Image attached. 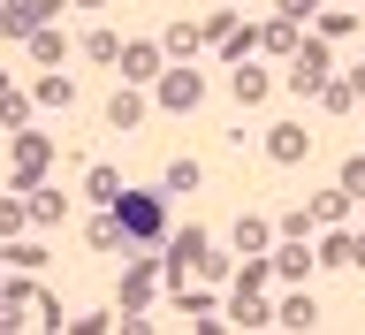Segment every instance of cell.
<instances>
[{"label":"cell","mask_w":365,"mask_h":335,"mask_svg":"<svg viewBox=\"0 0 365 335\" xmlns=\"http://www.w3.org/2000/svg\"><path fill=\"white\" fill-rule=\"evenodd\" d=\"M228 328H274L267 297H259V290H228Z\"/></svg>","instance_id":"obj_9"},{"label":"cell","mask_w":365,"mask_h":335,"mask_svg":"<svg viewBox=\"0 0 365 335\" xmlns=\"http://www.w3.org/2000/svg\"><path fill=\"white\" fill-rule=\"evenodd\" d=\"M335 183L350 191V199H365V153H350V160H342V176H335Z\"/></svg>","instance_id":"obj_27"},{"label":"cell","mask_w":365,"mask_h":335,"mask_svg":"<svg viewBox=\"0 0 365 335\" xmlns=\"http://www.w3.org/2000/svg\"><path fill=\"white\" fill-rule=\"evenodd\" d=\"M46 160H53V137H38V130H16V191H38Z\"/></svg>","instance_id":"obj_4"},{"label":"cell","mask_w":365,"mask_h":335,"mask_svg":"<svg viewBox=\"0 0 365 335\" xmlns=\"http://www.w3.org/2000/svg\"><path fill=\"white\" fill-rule=\"evenodd\" d=\"M312 153V130H304V122H274L267 130V160L274 168H289V160H304Z\"/></svg>","instance_id":"obj_6"},{"label":"cell","mask_w":365,"mask_h":335,"mask_svg":"<svg viewBox=\"0 0 365 335\" xmlns=\"http://www.w3.org/2000/svg\"><path fill=\"white\" fill-rule=\"evenodd\" d=\"M175 305H182L190 320H213V290H182V282H175Z\"/></svg>","instance_id":"obj_26"},{"label":"cell","mask_w":365,"mask_h":335,"mask_svg":"<svg viewBox=\"0 0 365 335\" xmlns=\"http://www.w3.org/2000/svg\"><path fill=\"white\" fill-rule=\"evenodd\" d=\"M31 99H38V91L8 84V99H0V122H8V130H31Z\"/></svg>","instance_id":"obj_22"},{"label":"cell","mask_w":365,"mask_h":335,"mask_svg":"<svg viewBox=\"0 0 365 335\" xmlns=\"http://www.w3.org/2000/svg\"><path fill=\"white\" fill-rule=\"evenodd\" d=\"M46 16H53L46 0H8V16H0V31H8V39H31V31H38Z\"/></svg>","instance_id":"obj_12"},{"label":"cell","mask_w":365,"mask_h":335,"mask_svg":"<svg viewBox=\"0 0 365 335\" xmlns=\"http://www.w3.org/2000/svg\"><path fill=\"white\" fill-rule=\"evenodd\" d=\"M198 160H168V168H160V191H168V199H182V191H198Z\"/></svg>","instance_id":"obj_20"},{"label":"cell","mask_w":365,"mask_h":335,"mask_svg":"<svg viewBox=\"0 0 365 335\" xmlns=\"http://www.w3.org/2000/svg\"><path fill=\"white\" fill-rule=\"evenodd\" d=\"M267 84H274V76H267L259 61H236V69H228V99H236V107H259Z\"/></svg>","instance_id":"obj_8"},{"label":"cell","mask_w":365,"mask_h":335,"mask_svg":"<svg viewBox=\"0 0 365 335\" xmlns=\"http://www.w3.org/2000/svg\"><path fill=\"white\" fill-rule=\"evenodd\" d=\"M274 236H282V221H259V214H244V221H236V251H267Z\"/></svg>","instance_id":"obj_19"},{"label":"cell","mask_w":365,"mask_h":335,"mask_svg":"<svg viewBox=\"0 0 365 335\" xmlns=\"http://www.w3.org/2000/svg\"><path fill=\"white\" fill-rule=\"evenodd\" d=\"M122 191H130V183L114 176L107 160H99V168H91V176H84V199H99V206H114V199H122Z\"/></svg>","instance_id":"obj_21"},{"label":"cell","mask_w":365,"mask_h":335,"mask_svg":"<svg viewBox=\"0 0 365 335\" xmlns=\"http://www.w3.org/2000/svg\"><path fill=\"white\" fill-rule=\"evenodd\" d=\"M319 267H358V244H350V229H335V236L319 244Z\"/></svg>","instance_id":"obj_23"},{"label":"cell","mask_w":365,"mask_h":335,"mask_svg":"<svg viewBox=\"0 0 365 335\" xmlns=\"http://www.w3.org/2000/svg\"><path fill=\"white\" fill-rule=\"evenodd\" d=\"M274 328H319V305H312L304 290H297V297H282V305H274Z\"/></svg>","instance_id":"obj_18"},{"label":"cell","mask_w":365,"mask_h":335,"mask_svg":"<svg viewBox=\"0 0 365 335\" xmlns=\"http://www.w3.org/2000/svg\"><path fill=\"white\" fill-rule=\"evenodd\" d=\"M350 84H358V99H365V61H358V69H350Z\"/></svg>","instance_id":"obj_30"},{"label":"cell","mask_w":365,"mask_h":335,"mask_svg":"<svg viewBox=\"0 0 365 335\" xmlns=\"http://www.w3.org/2000/svg\"><path fill=\"white\" fill-rule=\"evenodd\" d=\"M122 84H160V46L130 39V54H122Z\"/></svg>","instance_id":"obj_11"},{"label":"cell","mask_w":365,"mask_h":335,"mask_svg":"<svg viewBox=\"0 0 365 335\" xmlns=\"http://www.w3.org/2000/svg\"><path fill=\"white\" fill-rule=\"evenodd\" d=\"M327 76H335V61H327V39H304L289 54V69H282V84L297 91V99H319V84H327Z\"/></svg>","instance_id":"obj_2"},{"label":"cell","mask_w":365,"mask_h":335,"mask_svg":"<svg viewBox=\"0 0 365 335\" xmlns=\"http://www.w3.org/2000/svg\"><path fill=\"white\" fill-rule=\"evenodd\" d=\"M23 206H31V221H38V229H61L68 221V199H61V191H23Z\"/></svg>","instance_id":"obj_16"},{"label":"cell","mask_w":365,"mask_h":335,"mask_svg":"<svg viewBox=\"0 0 365 335\" xmlns=\"http://www.w3.org/2000/svg\"><path fill=\"white\" fill-rule=\"evenodd\" d=\"M153 99H160V107H168V114H190V107H198V99H205V76H198V69H190V61H175V69H160Z\"/></svg>","instance_id":"obj_3"},{"label":"cell","mask_w":365,"mask_h":335,"mask_svg":"<svg viewBox=\"0 0 365 335\" xmlns=\"http://www.w3.org/2000/svg\"><path fill=\"white\" fill-rule=\"evenodd\" d=\"M153 282H160V274H153V259H130V267H122V320L153 305Z\"/></svg>","instance_id":"obj_7"},{"label":"cell","mask_w":365,"mask_h":335,"mask_svg":"<svg viewBox=\"0 0 365 335\" xmlns=\"http://www.w3.org/2000/svg\"><path fill=\"white\" fill-rule=\"evenodd\" d=\"M38 107H76V84H68V76H38Z\"/></svg>","instance_id":"obj_25"},{"label":"cell","mask_w":365,"mask_h":335,"mask_svg":"<svg viewBox=\"0 0 365 335\" xmlns=\"http://www.w3.org/2000/svg\"><path fill=\"white\" fill-rule=\"evenodd\" d=\"M160 46H168L175 61H190V54L205 46V23H168V31H160Z\"/></svg>","instance_id":"obj_17"},{"label":"cell","mask_w":365,"mask_h":335,"mask_svg":"<svg viewBox=\"0 0 365 335\" xmlns=\"http://www.w3.org/2000/svg\"><path fill=\"white\" fill-rule=\"evenodd\" d=\"M312 267H319V244H312V236H274V274H282V282H304Z\"/></svg>","instance_id":"obj_5"},{"label":"cell","mask_w":365,"mask_h":335,"mask_svg":"<svg viewBox=\"0 0 365 335\" xmlns=\"http://www.w3.org/2000/svg\"><path fill=\"white\" fill-rule=\"evenodd\" d=\"M312 8H319V0H282V16H297V23L312 16Z\"/></svg>","instance_id":"obj_28"},{"label":"cell","mask_w":365,"mask_h":335,"mask_svg":"<svg viewBox=\"0 0 365 335\" xmlns=\"http://www.w3.org/2000/svg\"><path fill=\"white\" fill-rule=\"evenodd\" d=\"M114 221L130 229V244H153L160 229H168V191H122L114 199Z\"/></svg>","instance_id":"obj_1"},{"label":"cell","mask_w":365,"mask_h":335,"mask_svg":"<svg viewBox=\"0 0 365 335\" xmlns=\"http://www.w3.org/2000/svg\"><path fill=\"white\" fill-rule=\"evenodd\" d=\"M122 54H130V39H114L107 23H99V31L84 39V61H91V69H122Z\"/></svg>","instance_id":"obj_14"},{"label":"cell","mask_w":365,"mask_h":335,"mask_svg":"<svg viewBox=\"0 0 365 335\" xmlns=\"http://www.w3.org/2000/svg\"><path fill=\"white\" fill-rule=\"evenodd\" d=\"M23 46H31V61H38V69H61V61H68V39H61V23H38V31H31Z\"/></svg>","instance_id":"obj_10"},{"label":"cell","mask_w":365,"mask_h":335,"mask_svg":"<svg viewBox=\"0 0 365 335\" xmlns=\"http://www.w3.org/2000/svg\"><path fill=\"white\" fill-rule=\"evenodd\" d=\"M350 206H358V199H350L342 183H327V191L312 199V221H319V229H342V221H350Z\"/></svg>","instance_id":"obj_15"},{"label":"cell","mask_w":365,"mask_h":335,"mask_svg":"<svg viewBox=\"0 0 365 335\" xmlns=\"http://www.w3.org/2000/svg\"><path fill=\"white\" fill-rule=\"evenodd\" d=\"M350 244H358V274H365V229H350Z\"/></svg>","instance_id":"obj_29"},{"label":"cell","mask_w":365,"mask_h":335,"mask_svg":"<svg viewBox=\"0 0 365 335\" xmlns=\"http://www.w3.org/2000/svg\"><path fill=\"white\" fill-rule=\"evenodd\" d=\"M319 107H327V114H350V107H358V84H350V76H342V84L327 76V84H319Z\"/></svg>","instance_id":"obj_24"},{"label":"cell","mask_w":365,"mask_h":335,"mask_svg":"<svg viewBox=\"0 0 365 335\" xmlns=\"http://www.w3.org/2000/svg\"><path fill=\"white\" fill-rule=\"evenodd\" d=\"M137 122H145V91L122 84V91L107 99V130H137Z\"/></svg>","instance_id":"obj_13"},{"label":"cell","mask_w":365,"mask_h":335,"mask_svg":"<svg viewBox=\"0 0 365 335\" xmlns=\"http://www.w3.org/2000/svg\"><path fill=\"white\" fill-rule=\"evenodd\" d=\"M76 8H107V0H76Z\"/></svg>","instance_id":"obj_31"}]
</instances>
